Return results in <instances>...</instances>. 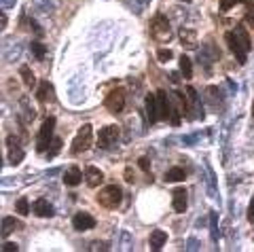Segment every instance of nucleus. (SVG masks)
Returning <instances> with one entry per match:
<instances>
[{
    "instance_id": "1",
    "label": "nucleus",
    "mask_w": 254,
    "mask_h": 252,
    "mask_svg": "<svg viewBox=\"0 0 254 252\" xmlns=\"http://www.w3.org/2000/svg\"><path fill=\"white\" fill-rule=\"evenodd\" d=\"M225 41L229 45V49H231V53L235 55L237 64H246V60H248V51H250V34L248 30H246L244 26H237L235 30H229V32L225 34Z\"/></svg>"
},
{
    "instance_id": "2",
    "label": "nucleus",
    "mask_w": 254,
    "mask_h": 252,
    "mask_svg": "<svg viewBox=\"0 0 254 252\" xmlns=\"http://www.w3.org/2000/svg\"><path fill=\"white\" fill-rule=\"evenodd\" d=\"M150 34L157 43H170L172 38V26H170V19L165 17L163 13H157L153 21H150Z\"/></svg>"
},
{
    "instance_id": "3",
    "label": "nucleus",
    "mask_w": 254,
    "mask_h": 252,
    "mask_svg": "<svg viewBox=\"0 0 254 252\" xmlns=\"http://www.w3.org/2000/svg\"><path fill=\"white\" fill-rule=\"evenodd\" d=\"M91 142H93V127L89 123H85L83 127L76 131V136L72 140V146H70V153H72V155H81L85 151H89Z\"/></svg>"
},
{
    "instance_id": "4",
    "label": "nucleus",
    "mask_w": 254,
    "mask_h": 252,
    "mask_svg": "<svg viewBox=\"0 0 254 252\" xmlns=\"http://www.w3.org/2000/svg\"><path fill=\"white\" fill-rule=\"evenodd\" d=\"M53 129H55V117H47L43 121L41 129H38V136H36V151L38 153H45L49 144L53 142Z\"/></svg>"
},
{
    "instance_id": "5",
    "label": "nucleus",
    "mask_w": 254,
    "mask_h": 252,
    "mask_svg": "<svg viewBox=\"0 0 254 252\" xmlns=\"http://www.w3.org/2000/svg\"><path fill=\"white\" fill-rule=\"evenodd\" d=\"M121 199H123V193L117 185H108L98 193V203L108 208V210H115L119 203H121Z\"/></svg>"
},
{
    "instance_id": "6",
    "label": "nucleus",
    "mask_w": 254,
    "mask_h": 252,
    "mask_svg": "<svg viewBox=\"0 0 254 252\" xmlns=\"http://www.w3.org/2000/svg\"><path fill=\"white\" fill-rule=\"evenodd\" d=\"M170 98H172V123L174 125H180V117L182 115H189L187 98L182 96L180 91H172Z\"/></svg>"
},
{
    "instance_id": "7",
    "label": "nucleus",
    "mask_w": 254,
    "mask_h": 252,
    "mask_svg": "<svg viewBox=\"0 0 254 252\" xmlns=\"http://www.w3.org/2000/svg\"><path fill=\"white\" fill-rule=\"evenodd\" d=\"M125 100H127V96H125V89H113L106 96V100H104V106L110 110L113 115H119V113H123V108H125Z\"/></svg>"
},
{
    "instance_id": "8",
    "label": "nucleus",
    "mask_w": 254,
    "mask_h": 252,
    "mask_svg": "<svg viewBox=\"0 0 254 252\" xmlns=\"http://www.w3.org/2000/svg\"><path fill=\"white\" fill-rule=\"evenodd\" d=\"M157 110H159V121L172 119V98H170V93L163 89L157 91Z\"/></svg>"
},
{
    "instance_id": "9",
    "label": "nucleus",
    "mask_w": 254,
    "mask_h": 252,
    "mask_svg": "<svg viewBox=\"0 0 254 252\" xmlns=\"http://www.w3.org/2000/svg\"><path fill=\"white\" fill-rule=\"evenodd\" d=\"M119 127L117 125H106V127H102L100 133H98V146L100 148H108V146H113L117 140H119Z\"/></svg>"
},
{
    "instance_id": "10",
    "label": "nucleus",
    "mask_w": 254,
    "mask_h": 252,
    "mask_svg": "<svg viewBox=\"0 0 254 252\" xmlns=\"http://www.w3.org/2000/svg\"><path fill=\"white\" fill-rule=\"evenodd\" d=\"M6 151H9V163H13V165L21 163V159H23V148L19 144V138L17 136H9V138H6Z\"/></svg>"
},
{
    "instance_id": "11",
    "label": "nucleus",
    "mask_w": 254,
    "mask_h": 252,
    "mask_svg": "<svg viewBox=\"0 0 254 252\" xmlns=\"http://www.w3.org/2000/svg\"><path fill=\"white\" fill-rule=\"evenodd\" d=\"M17 117H19V123L23 125V127H26V125H30L32 121H34L36 113H34V108L30 106V100H28V96L19 98V110H17Z\"/></svg>"
},
{
    "instance_id": "12",
    "label": "nucleus",
    "mask_w": 254,
    "mask_h": 252,
    "mask_svg": "<svg viewBox=\"0 0 254 252\" xmlns=\"http://www.w3.org/2000/svg\"><path fill=\"white\" fill-rule=\"evenodd\" d=\"M216 60H220V51L212 43H205L203 49L199 51V64H203L205 70H210L212 68V62H216Z\"/></svg>"
},
{
    "instance_id": "13",
    "label": "nucleus",
    "mask_w": 254,
    "mask_h": 252,
    "mask_svg": "<svg viewBox=\"0 0 254 252\" xmlns=\"http://www.w3.org/2000/svg\"><path fill=\"white\" fill-rule=\"evenodd\" d=\"M72 227L76 231H91L95 227V218L89 214V212H78V214H74L72 218Z\"/></svg>"
},
{
    "instance_id": "14",
    "label": "nucleus",
    "mask_w": 254,
    "mask_h": 252,
    "mask_svg": "<svg viewBox=\"0 0 254 252\" xmlns=\"http://www.w3.org/2000/svg\"><path fill=\"white\" fill-rule=\"evenodd\" d=\"M172 206H174V210H176L178 214H185V212H187L189 199H187V189L185 187L174 189V193H172Z\"/></svg>"
},
{
    "instance_id": "15",
    "label": "nucleus",
    "mask_w": 254,
    "mask_h": 252,
    "mask_svg": "<svg viewBox=\"0 0 254 252\" xmlns=\"http://www.w3.org/2000/svg\"><path fill=\"white\" fill-rule=\"evenodd\" d=\"M178 38H180V45L185 47V49H189V51L197 49V32H195V30H190V28H180Z\"/></svg>"
},
{
    "instance_id": "16",
    "label": "nucleus",
    "mask_w": 254,
    "mask_h": 252,
    "mask_svg": "<svg viewBox=\"0 0 254 252\" xmlns=\"http://www.w3.org/2000/svg\"><path fill=\"white\" fill-rule=\"evenodd\" d=\"M32 212H34L36 216H41V218H51V216L55 214V208H53L45 197H41V199L34 201V206H32Z\"/></svg>"
},
{
    "instance_id": "17",
    "label": "nucleus",
    "mask_w": 254,
    "mask_h": 252,
    "mask_svg": "<svg viewBox=\"0 0 254 252\" xmlns=\"http://www.w3.org/2000/svg\"><path fill=\"white\" fill-rule=\"evenodd\" d=\"M85 180L91 189H95V187H100L102 183H104V174H102V170H98L95 165H87L85 168Z\"/></svg>"
},
{
    "instance_id": "18",
    "label": "nucleus",
    "mask_w": 254,
    "mask_h": 252,
    "mask_svg": "<svg viewBox=\"0 0 254 252\" xmlns=\"http://www.w3.org/2000/svg\"><path fill=\"white\" fill-rule=\"evenodd\" d=\"M0 235L2 238H6L9 233H13V231H19V229H23V223L19 218H15V216H4L2 218V223H0Z\"/></svg>"
},
{
    "instance_id": "19",
    "label": "nucleus",
    "mask_w": 254,
    "mask_h": 252,
    "mask_svg": "<svg viewBox=\"0 0 254 252\" xmlns=\"http://www.w3.org/2000/svg\"><path fill=\"white\" fill-rule=\"evenodd\" d=\"M144 106H146V117H148V123L153 125L159 121V110H157V93H148L146 100H144Z\"/></svg>"
},
{
    "instance_id": "20",
    "label": "nucleus",
    "mask_w": 254,
    "mask_h": 252,
    "mask_svg": "<svg viewBox=\"0 0 254 252\" xmlns=\"http://www.w3.org/2000/svg\"><path fill=\"white\" fill-rule=\"evenodd\" d=\"M165 242H168V233L163 229H155L150 231V238H148V246L150 250H161L165 246Z\"/></svg>"
},
{
    "instance_id": "21",
    "label": "nucleus",
    "mask_w": 254,
    "mask_h": 252,
    "mask_svg": "<svg viewBox=\"0 0 254 252\" xmlns=\"http://www.w3.org/2000/svg\"><path fill=\"white\" fill-rule=\"evenodd\" d=\"M64 183H66V187H76L83 183V174L81 170L76 168V165H72V168H68L66 172H64Z\"/></svg>"
},
{
    "instance_id": "22",
    "label": "nucleus",
    "mask_w": 254,
    "mask_h": 252,
    "mask_svg": "<svg viewBox=\"0 0 254 252\" xmlns=\"http://www.w3.org/2000/svg\"><path fill=\"white\" fill-rule=\"evenodd\" d=\"M36 98H38V102L41 104H45L47 100H55V96H53V85L49 83V81H41V85H38V91H36Z\"/></svg>"
},
{
    "instance_id": "23",
    "label": "nucleus",
    "mask_w": 254,
    "mask_h": 252,
    "mask_svg": "<svg viewBox=\"0 0 254 252\" xmlns=\"http://www.w3.org/2000/svg\"><path fill=\"white\" fill-rule=\"evenodd\" d=\"M21 53H23L21 43L15 41L11 47H9V45H4V60H6V62H15V60H19V58H21Z\"/></svg>"
},
{
    "instance_id": "24",
    "label": "nucleus",
    "mask_w": 254,
    "mask_h": 252,
    "mask_svg": "<svg viewBox=\"0 0 254 252\" xmlns=\"http://www.w3.org/2000/svg\"><path fill=\"white\" fill-rule=\"evenodd\" d=\"M187 98L190 100V104H193V110H197V119H203V106H201V100L197 96V91L193 87L187 89Z\"/></svg>"
},
{
    "instance_id": "25",
    "label": "nucleus",
    "mask_w": 254,
    "mask_h": 252,
    "mask_svg": "<svg viewBox=\"0 0 254 252\" xmlns=\"http://www.w3.org/2000/svg\"><path fill=\"white\" fill-rule=\"evenodd\" d=\"M32 4H34L36 11H43V13H51L58 9L60 0H32Z\"/></svg>"
},
{
    "instance_id": "26",
    "label": "nucleus",
    "mask_w": 254,
    "mask_h": 252,
    "mask_svg": "<svg viewBox=\"0 0 254 252\" xmlns=\"http://www.w3.org/2000/svg\"><path fill=\"white\" fill-rule=\"evenodd\" d=\"M19 74H21L23 85H26L28 89H32V87L36 85V76H34V72H32L30 66H21V68H19Z\"/></svg>"
},
{
    "instance_id": "27",
    "label": "nucleus",
    "mask_w": 254,
    "mask_h": 252,
    "mask_svg": "<svg viewBox=\"0 0 254 252\" xmlns=\"http://www.w3.org/2000/svg\"><path fill=\"white\" fill-rule=\"evenodd\" d=\"M131 246H133L131 233L127 231V229H123L121 233H119V244H117V248H119V250H131Z\"/></svg>"
},
{
    "instance_id": "28",
    "label": "nucleus",
    "mask_w": 254,
    "mask_h": 252,
    "mask_svg": "<svg viewBox=\"0 0 254 252\" xmlns=\"http://www.w3.org/2000/svg\"><path fill=\"white\" fill-rule=\"evenodd\" d=\"M187 174L182 168H170L165 172V183H180V180H185Z\"/></svg>"
},
{
    "instance_id": "29",
    "label": "nucleus",
    "mask_w": 254,
    "mask_h": 252,
    "mask_svg": "<svg viewBox=\"0 0 254 252\" xmlns=\"http://www.w3.org/2000/svg\"><path fill=\"white\" fill-rule=\"evenodd\" d=\"M178 64H180L182 76H185L187 81H189V78L193 76V64H190V58H187V55H180V62H178Z\"/></svg>"
},
{
    "instance_id": "30",
    "label": "nucleus",
    "mask_w": 254,
    "mask_h": 252,
    "mask_svg": "<svg viewBox=\"0 0 254 252\" xmlns=\"http://www.w3.org/2000/svg\"><path fill=\"white\" fill-rule=\"evenodd\" d=\"M220 89L218 87H208V100L214 104V108H218V104H222V96H220Z\"/></svg>"
},
{
    "instance_id": "31",
    "label": "nucleus",
    "mask_w": 254,
    "mask_h": 252,
    "mask_svg": "<svg viewBox=\"0 0 254 252\" xmlns=\"http://www.w3.org/2000/svg\"><path fill=\"white\" fill-rule=\"evenodd\" d=\"M210 235H212V242H218V214L216 212L210 214Z\"/></svg>"
},
{
    "instance_id": "32",
    "label": "nucleus",
    "mask_w": 254,
    "mask_h": 252,
    "mask_svg": "<svg viewBox=\"0 0 254 252\" xmlns=\"http://www.w3.org/2000/svg\"><path fill=\"white\" fill-rule=\"evenodd\" d=\"M30 51L36 55V60H45V53H47V47L43 43H38V41H32L30 45Z\"/></svg>"
},
{
    "instance_id": "33",
    "label": "nucleus",
    "mask_w": 254,
    "mask_h": 252,
    "mask_svg": "<svg viewBox=\"0 0 254 252\" xmlns=\"http://www.w3.org/2000/svg\"><path fill=\"white\" fill-rule=\"evenodd\" d=\"M15 210H17L21 216H28V214H30V203H28V197H21L17 203H15Z\"/></svg>"
},
{
    "instance_id": "34",
    "label": "nucleus",
    "mask_w": 254,
    "mask_h": 252,
    "mask_svg": "<svg viewBox=\"0 0 254 252\" xmlns=\"http://www.w3.org/2000/svg\"><path fill=\"white\" fill-rule=\"evenodd\" d=\"M205 170H208V185H210V195H212V197H218V195H216V185H214V172H212V168H210V165H205Z\"/></svg>"
},
{
    "instance_id": "35",
    "label": "nucleus",
    "mask_w": 254,
    "mask_h": 252,
    "mask_svg": "<svg viewBox=\"0 0 254 252\" xmlns=\"http://www.w3.org/2000/svg\"><path fill=\"white\" fill-rule=\"evenodd\" d=\"M157 60L161 62V64H168V62L172 60V51L170 49H159L157 51Z\"/></svg>"
},
{
    "instance_id": "36",
    "label": "nucleus",
    "mask_w": 254,
    "mask_h": 252,
    "mask_svg": "<svg viewBox=\"0 0 254 252\" xmlns=\"http://www.w3.org/2000/svg\"><path fill=\"white\" fill-rule=\"evenodd\" d=\"M87 250H110V246H108V242H100L98 240V242H91Z\"/></svg>"
},
{
    "instance_id": "37",
    "label": "nucleus",
    "mask_w": 254,
    "mask_h": 252,
    "mask_svg": "<svg viewBox=\"0 0 254 252\" xmlns=\"http://www.w3.org/2000/svg\"><path fill=\"white\" fill-rule=\"evenodd\" d=\"M240 0H220V11H231Z\"/></svg>"
},
{
    "instance_id": "38",
    "label": "nucleus",
    "mask_w": 254,
    "mask_h": 252,
    "mask_svg": "<svg viewBox=\"0 0 254 252\" xmlns=\"http://www.w3.org/2000/svg\"><path fill=\"white\" fill-rule=\"evenodd\" d=\"M0 250H2V252H17V250H19V246H17L15 242H4V244H2V248H0Z\"/></svg>"
},
{
    "instance_id": "39",
    "label": "nucleus",
    "mask_w": 254,
    "mask_h": 252,
    "mask_svg": "<svg viewBox=\"0 0 254 252\" xmlns=\"http://www.w3.org/2000/svg\"><path fill=\"white\" fill-rule=\"evenodd\" d=\"M62 148V140L60 138H53V142H51V151H49V157H53L55 153H58Z\"/></svg>"
},
{
    "instance_id": "40",
    "label": "nucleus",
    "mask_w": 254,
    "mask_h": 252,
    "mask_svg": "<svg viewBox=\"0 0 254 252\" xmlns=\"http://www.w3.org/2000/svg\"><path fill=\"white\" fill-rule=\"evenodd\" d=\"M246 21L254 26V2H248V13H246Z\"/></svg>"
},
{
    "instance_id": "41",
    "label": "nucleus",
    "mask_w": 254,
    "mask_h": 252,
    "mask_svg": "<svg viewBox=\"0 0 254 252\" xmlns=\"http://www.w3.org/2000/svg\"><path fill=\"white\" fill-rule=\"evenodd\" d=\"M15 2L17 0H0V6H2V11H6V9H13Z\"/></svg>"
},
{
    "instance_id": "42",
    "label": "nucleus",
    "mask_w": 254,
    "mask_h": 252,
    "mask_svg": "<svg viewBox=\"0 0 254 252\" xmlns=\"http://www.w3.org/2000/svg\"><path fill=\"white\" fill-rule=\"evenodd\" d=\"M138 163H140V168L144 170V172H150V161L146 159V157H142V159H140Z\"/></svg>"
},
{
    "instance_id": "43",
    "label": "nucleus",
    "mask_w": 254,
    "mask_h": 252,
    "mask_svg": "<svg viewBox=\"0 0 254 252\" xmlns=\"http://www.w3.org/2000/svg\"><path fill=\"white\" fill-rule=\"evenodd\" d=\"M248 220L254 225V197H252V201H250V206H248Z\"/></svg>"
},
{
    "instance_id": "44",
    "label": "nucleus",
    "mask_w": 254,
    "mask_h": 252,
    "mask_svg": "<svg viewBox=\"0 0 254 252\" xmlns=\"http://www.w3.org/2000/svg\"><path fill=\"white\" fill-rule=\"evenodd\" d=\"M187 250H199V244H197V240L190 238V240H189V246H187Z\"/></svg>"
},
{
    "instance_id": "45",
    "label": "nucleus",
    "mask_w": 254,
    "mask_h": 252,
    "mask_svg": "<svg viewBox=\"0 0 254 252\" xmlns=\"http://www.w3.org/2000/svg\"><path fill=\"white\" fill-rule=\"evenodd\" d=\"M125 180H127V183H133V180H136V178H133L131 168H127V170H125Z\"/></svg>"
},
{
    "instance_id": "46",
    "label": "nucleus",
    "mask_w": 254,
    "mask_h": 252,
    "mask_svg": "<svg viewBox=\"0 0 254 252\" xmlns=\"http://www.w3.org/2000/svg\"><path fill=\"white\" fill-rule=\"evenodd\" d=\"M0 23H2V26H0V28L4 30V28H6V13H4V11H2V15H0Z\"/></svg>"
},
{
    "instance_id": "47",
    "label": "nucleus",
    "mask_w": 254,
    "mask_h": 252,
    "mask_svg": "<svg viewBox=\"0 0 254 252\" xmlns=\"http://www.w3.org/2000/svg\"><path fill=\"white\" fill-rule=\"evenodd\" d=\"M170 78H172V83H178V74H176V72H172Z\"/></svg>"
},
{
    "instance_id": "48",
    "label": "nucleus",
    "mask_w": 254,
    "mask_h": 252,
    "mask_svg": "<svg viewBox=\"0 0 254 252\" xmlns=\"http://www.w3.org/2000/svg\"><path fill=\"white\" fill-rule=\"evenodd\" d=\"M138 2H140L142 6H144V4H148V2H150V0H138Z\"/></svg>"
},
{
    "instance_id": "49",
    "label": "nucleus",
    "mask_w": 254,
    "mask_h": 252,
    "mask_svg": "<svg viewBox=\"0 0 254 252\" xmlns=\"http://www.w3.org/2000/svg\"><path fill=\"white\" fill-rule=\"evenodd\" d=\"M182 2H190V0H182Z\"/></svg>"
},
{
    "instance_id": "50",
    "label": "nucleus",
    "mask_w": 254,
    "mask_h": 252,
    "mask_svg": "<svg viewBox=\"0 0 254 252\" xmlns=\"http://www.w3.org/2000/svg\"><path fill=\"white\" fill-rule=\"evenodd\" d=\"M252 117H254V106H252Z\"/></svg>"
}]
</instances>
